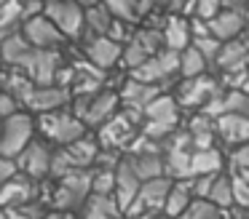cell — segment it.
<instances>
[{"instance_id":"42","label":"cell","mask_w":249,"mask_h":219,"mask_svg":"<svg viewBox=\"0 0 249 219\" xmlns=\"http://www.w3.org/2000/svg\"><path fill=\"white\" fill-rule=\"evenodd\" d=\"M238 88L244 91V94H249V72H244V78H241V85Z\"/></svg>"},{"instance_id":"19","label":"cell","mask_w":249,"mask_h":219,"mask_svg":"<svg viewBox=\"0 0 249 219\" xmlns=\"http://www.w3.org/2000/svg\"><path fill=\"white\" fill-rule=\"evenodd\" d=\"M124 208H121L115 195H99L91 192L89 201L81 208V219H124Z\"/></svg>"},{"instance_id":"18","label":"cell","mask_w":249,"mask_h":219,"mask_svg":"<svg viewBox=\"0 0 249 219\" xmlns=\"http://www.w3.org/2000/svg\"><path fill=\"white\" fill-rule=\"evenodd\" d=\"M217 134L225 144H249V118L238 112H225L217 118Z\"/></svg>"},{"instance_id":"36","label":"cell","mask_w":249,"mask_h":219,"mask_svg":"<svg viewBox=\"0 0 249 219\" xmlns=\"http://www.w3.org/2000/svg\"><path fill=\"white\" fill-rule=\"evenodd\" d=\"M115 168H97L91 179V190L99 192V195H113L115 192Z\"/></svg>"},{"instance_id":"2","label":"cell","mask_w":249,"mask_h":219,"mask_svg":"<svg viewBox=\"0 0 249 219\" xmlns=\"http://www.w3.org/2000/svg\"><path fill=\"white\" fill-rule=\"evenodd\" d=\"M91 179L94 171H72V174L62 176L59 185H56L54 195H51V203H54L56 211H75V208H83V203L91 195Z\"/></svg>"},{"instance_id":"14","label":"cell","mask_w":249,"mask_h":219,"mask_svg":"<svg viewBox=\"0 0 249 219\" xmlns=\"http://www.w3.org/2000/svg\"><path fill=\"white\" fill-rule=\"evenodd\" d=\"M86 56L97 69H107L118 64V59H124V46L110 35H94L86 46Z\"/></svg>"},{"instance_id":"37","label":"cell","mask_w":249,"mask_h":219,"mask_svg":"<svg viewBox=\"0 0 249 219\" xmlns=\"http://www.w3.org/2000/svg\"><path fill=\"white\" fill-rule=\"evenodd\" d=\"M233 198H236L238 206L249 208V182L244 179V174H233Z\"/></svg>"},{"instance_id":"7","label":"cell","mask_w":249,"mask_h":219,"mask_svg":"<svg viewBox=\"0 0 249 219\" xmlns=\"http://www.w3.org/2000/svg\"><path fill=\"white\" fill-rule=\"evenodd\" d=\"M118 101L121 96L113 94V91H99L94 96H78L75 115H81L86 120V126H102L118 112Z\"/></svg>"},{"instance_id":"34","label":"cell","mask_w":249,"mask_h":219,"mask_svg":"<svg viewBox=\"0 0 249 219\" xmlns=\"http://www.w3.org/2000/svg\"><path fill=\"white\" fill-rule=\"evenodd\" d=\"M209 201L220 208H228L236 201V198H233V176H225V174L217 176L214 187H212V192H209Z\"/></svg>"},{"instance_id":"33","label":"cell","mask_w":249,"mask_h":219,"mask_svg":"<svg viewBox=\"0 0 249 219\" xmlns=\"http://www.w3.org/2000/svg\"><path fill=\"white\" fill-rule=\"evenodd\" d=\"M177 219H222V208L214 206L212 201H198L196 198Z\"/></svg>"},{"instance_id":"45","label":"cell","mask_w":249,"mask_h":219,"mask_svg":"<svg viewBox=\"0 0 249 219\" xmlns=\"http://www.w3.org/2000/svg\"><path fill=\"white\" fill-rule=\"evenodd\" d=\"M46 219H51V217H46Z\"/></svg>"},{"instance_id":"15","label":"cell","mask_w":249,"mask_h":219,"mask_svg":"<svg viewBox=\"0 0 249 219\" xmlns=\"http://www.w3.org/2000/svg\"><path fill=\"white\" fill-rule=\"evenodd\" d=\"M115 192L113 195L118 198V203H121V208H129L131 203H134V198H137V192H140V187H142V179L137 176V171H134V166H131V160L129 158H124V160H118V166H115Z\"/></svg>"},{"instance_id":"35","label":"cell","mask_w":249,"mask_h":219,"mask_svg":"<svg viewBox=\"0 0 249 219\" xmlns=\"http://www.w3.org/2000/svg\"><path fill=\"white\" fill-rule=\"evenodd\" d=\"M3 219H46V214L38 201H30V203H19V206H6Z\"/></svg>"},{"instance_id":"22","label":"cell","mask_w":249,"mask_h":219,"mask_svg":"<svg viewBox=\"0 0 249 219\" xmlns=\"http://www.w3.org/2000/svg\"><path fill=\"white\" fill-rule=\"evenodd\" d=\"M193 201H196L193 179H174V185H172V192H169V201H166V208H163V214H166L169 219H177L179 214H182Z\"/></svg>"},{"instance_id":"17","label":"cell","mask_w":249,"mask_h":219,"mask_svg":"<svg viewBox=\"0 0 249 219\" xmlns=\"http://www.w3.org/2000/svg\"><path fill=\"white\" fill-rule=\"evenodd\" d=\"M217 96V83L212 78H188V83H182L179 88V104L182 107H193V104H209L212 99Z\"/></svg>"},{"instance_id":"9","label":"cell","mask_w":249,"mask_h":219,"mask_svg":"<svg viewBox=\"0 0 249 219\" xmlns=\"http://www.w3.org/2000/svg\"><path fill=\"white\" fill-rule=\"evenodd\" d=\"M22 69L38 85H54L62 72V56L56 53V48H35Z\"/></svg>"},{"instance_id":"27","label":"cell","mask_w":249,"mask_h":219,"mask_svg":"<svg viewBox=\"0 0 249 219\" xmlns=\"http://www.w3.org/2000/svg\"><path fill=\"white\" fill-rule=\"evenodd\" d=\"M67 152L72 155L78 168H89V166H94L99 160V142L91 136H81L72 144H67Z\"/></svg>"},{"instance_id":"39","label":"cell","mask_w":249,"mask_h":219,"mask_svg":"<svg viewBox=\"0 0 249 219\" xmlns=\"http://www.w3.org/2000/svg\"><path fill=\"white\" fill-rule=\"evenodd\" d=\"M217 8H220V0H196V14H198L204 21L214 19V16L220 14Z\"/></svg>"},{"instance_id":"40","label":"cell","mask_w":249,"mask_h":219,"mask_svg":"<svg viewBox=\"0 0 249 219\" xmlns=\"http://www.w3.org/2000/svg\"><path fill=\"white\" fill-rule=\"evenodd\" d=\"M19 107H22V101H19L14 94H8V91H6V94L0 96V115H3V118H11V115H17V112H22Z\"/></svg>"},{"instance_id":"30","label":"cell","mask_w":249,"mask_h":219,"mask_svg":"<svg viewBox=\"0 0 249 219\" xmlns=\"http://www.w3.org/2000/svg\"><path fill=\"white\" fill-rule=\"evenodd\" d=\"M206 62L209 59L190 43L185 51H179V75H185V78H198V75H204Z\"/></svg>"},{"instance_id":"28","label":"cell","mask_w":249,"mask_h":219,"mask_svg":"<svg viewBox=\"0 0 249 219\" xmlns=\"http://www.w3.org/2000/svg\"><path fill=\"white\" fill-rule=\"evenodd\" d=\"M249 59V48L244 46V43H225V46L220 48V53H217V64H220L222 69H228V72H236V69H241L244 64H247Z\"/></svg>"},{"instance_id":"41","label":"cell","mask_w":249,"mask_h":219,"mask_svg":"<svg viewBox=\"0 0 249 219\" xmlns=\"http://www.w3.org/2000/svg\"><path fill=\"white\" fill-rule=\"evenodd\" d=\"M233 168L241 171V168H249V144H241V147H236V152H233Z\"/></svg>"},{"instance_id":"32","label":"cell","mask_w":249,"mask_h":219,"mask_svg":"<svg viewBox=\"0 0 249 219\" xmlns=\"http://www.w3.org/2000/svg\"><path fill=\"white\" fill-rule=\"evenodd\" d=\"M27 21V8H24V0H0V24L3 30L11 32V27L17 21Z\"/></svg>"},{"instance_id":"21","label":"cell","mask_w":249,"mask_h":219,"mask_svg":"<svg viewBox=\"0 0 249 219\" xmlns=\"http://www.w3.org/2000/svg\"><path fill=\"white\" fill-rule=\"evenodd\" d=\"M70 99V91L65 85H38L30 99L27 107H33L35 112H54V110H62V104Z\"/></svg>"},{"instance_id":"11","label":"cell","mask_w":249,"mask_h":219,"mask_svg":"<svg viewBox=\"0 0 249 219\" xmlns=\"http://www.w3.org/2000/svg\"><path fill=\"white\" fill-rule=\"evenodd\" d=\"M24 37L33 43V48H56L65 37V32L46 14H35L24 21Z\"/></svg>"},{"instance_id":"10","label":"cell","mask_w":249,"mask_h":219,"mask_svg":"<svg viewBox=\"0 0 249 219\" xmlns=\"http://www.w3.org/2000/svg\"><path fill=\"white\" fill-rule=\"evenodd\" d=\"M174 72H179V51H172V48H166V51H161V53H156V56H150L145 64H140L137 69H131V78L158 85L161 80L172 78Z\"/></svg>"},{"instance_id":"5","label":"cell","mask_w":249,"mask_h":219,"mask_svg":"<svg viewBox=\"0 0 249 219\" xmlns=\"http://www.w3.org/2000/svg\"><path fill=\"white\" fill-rule=\"evenodd\" d=\"M35 123L27 112H17L11 118H3V139H0V152L8 158H19L24 150L33 144Z\"/></svg>"},{"instance_id":"23","label":"cell","mask_w":249,"mask_h":219,"mask_svg":"<svg viewBox=\"0 0 249 219\" xmlns=\"http://www.w3.org/2000/svg\"><path fill=\"white\" fill-rule=\"evenodd\" d=\"M206 27H209V32L214 37H220V40H231V37H236L238 32H241L244 16L236 14V11H220L214 19L206 21Z\"/></svg>"},{"instance_id":"12","label":"cell","mask_w":249,"mask_h":219,"mask_svg":"<svg viewBox=\"0 0 249 219\" xmlns=\"http://www.w3.org/2000/svg\"><path fill=\"white\" fill-rule=\"evenodd\" d=\"M161 40H163V32H140L129 40V46L124 48V64L129 69H137L140 64H145L150 56L161 53Z\"/></svg>"},{"instance_id":"44","label":"cell","mask_w":249,"mask_h":219,"mask_svg":"<svg viewBox=\"0 0 249 219\" xmlns=\"http://www.w3.org/2000/svg\"><path fill=\"white\" fill-rule=\"evenodd\" d=\"M81 5H86V8H91V5H99V0H78Z\"/></svg>"},{"instance_id":"1","label":"cell","mask_w":249,"mask_h":219,"mask_svg":"<svg viewBox=\"0 0 249 219\" xmlns=\"http://www.w3.org/2000/svg\"><path fill=\"white\" fill-rule=\"evenodd\" d=\"M179 118V99H172L166 94H158L150 104L145 107V123H142V134L156 142H163L174 134Z\"/></svg>"},{"instance_id":"4","label":"cell","mask_w":249,"mask_h":219,"mask_svg":"<svg viewBox=\"0 0 249 219\" xmlns=\"http://www.w3.org/2000/svg\"><path fill=\"white\" fill-rule=\"evenodd\" d=\"M172 185H174L172 176H158V179L142 182L134 203L126 208V217L134 219V217H142V214L153 217V214L163 211V208H166V201H169V192H172Z\"/></svg>"},{"instance_id":"13","label":"cell","mask_w":249,"mask_h":219,"mask_svg":"<svg viewBox=\"0 0 249 219\" xmlns=\"http://www.w3.org/2000/svg\"><path fill=\"white\" fill-rule=\"evenodd\" d=\"M19 168L30 179H43L51 174V163H54V152L46 147L43 142H33L22 155H19Z\"/></svg>"},{"instance_id":"25","label":"cell","mask_w":249,"mask_h":219,"mask_svg":"<svg viewBox=\"0 0 249 219\" xmlns=\"http://www.w3.org/2000/svg\"><path fill=\"white\" fill-rule=\"evenodd\" d=\"M35 48H33V43L27 40V37L19 32V35H11L8 32L6 35V40H3V59H6L11 67H19L22 69L24 67V62L30 59V53H33Z\"/></svg>"},{"instance_id":"29","label":"cell","mask_w":249,"mask_h":219,"mask_svg":"<svg viewBox=\"0 0 249 219\" xmlns=\"http://www.w3.org/2000/svg\"><path fill=\"white\" fill-rule=\"evenodd\" d=\"M35 88H38V83H35V80L30 78L27 72H22V69H17V72H8V75H6V91L17 96L22 104H30V99H33Z\"/></svg>"},{"instance_id":"31","label":"cell","mask_w":249,"mask_h":219,"mask_svg":"<svg viewBox=\"0 0 249 219\" xmlns=\"http://www.w3.org/2000/svg\"><path fill=\"white\" fill-rule=\"evenodd\" d=\"M113 11L107 8V5H91V8H86V27L89 30H94V35H110V27H113Z\"/></svg>"},{"instance_id":"6","label":"cell","mask_w":249,"mask_h":219,"mask_svg":"<svg viewBox=\"0 0 249 219\" xmlns=\"http://www.w3.org/2000/svg\"><path fill=\"white\" fill-rule=\"evenodd\" d=\"M140 118H145L142 112H115L113 118H110L107 123H102L99 126V144L107 150H121L124 144H131L134 142V120H140Z\"/></svg>"},{"instance_id":"26","label":"cell","mask_w":249,"mask_h":219,"mask_svg":"<svg viewBox=\"0 0 249 219\" xmlns=\"http://www.w3.org/2000/svg\"><path fill=\"white\" fill-rule=\"evenodd\" d=\"M190 174H193V176L222 174V155H220V150H214V147L193 150V163H190Z\"/></svg>"},{"instance_id":"8","label":"cell","mask_w":249,"mask_h":219,"mask_svg":"<svg viewBox=\"0 0 249 219\" xmlns=\"http://www.w3.org/2000/svg\"><path fill=\"white\" fill-rule=\"evenodd\" d=\"M81 8L83 5L78 0H49L43 5V14L65 32V37H78L86 24V14Z\"/></svg>"},{"instance_id":"16","label":"cell","mask_w":249,"mask_h":219,"mask_svg":"<svg viewBox=\"0 0 249 219\" xmlns=\"http://www.w3.org/2000/svg\"><path fill=\"white\" fill-rule=\"evenodd\" d=\"M158 94H161V91H158V85L131 78V80H126L124 88H121V101H124L131 112H142V115H145V107L150 104Z\"/></svg>"},{"instance_id":"24","label":"cell","mask_w":249,"mask_h":219,"mask_svg":"<svg viewBox=\"0 0 249 219\" xmlns=\"http://www.w3.org/2000/svg\"><path fill=\"white\" fill-rule=\"evenodd\" d=\"M163 46L172 51H185L190 46V27L182 16H169L163 24Z\"/></svg>"},{"instance_id":"3","label":"cell","mask_w":249,"mask_h":219,"mask_svg":"<svg viewBox=\"0 0 249 219\" xmlns=\"http://www.w3.org/2000/svg\"><path fill=\"white\" fill-rule=\"evenodd\" d=\"M40 131L51 139V142L62 144H72L75 139L86 136V120L75 112H65V110H54V112H43L40 115Z\"/></svg>"},{"instance_id":"43","label":"cell","mask_w":249,"mask_h":219,"mask_svg":"<svg viewBox=\"0 0 249 219\" xmlns=\"http://www.w3.org/2000/svg\"><path fill=\"white\" fill-rule=\"evenodd\" d=\"M51 219H72L67 211H56V214H51Z\"/></svg>"},{"instance_id":"20","label":"cell","mask_w":249,"mask_h":219,"mask_svg":"<svg viewBox=\"0 0 249 219\" xmlns=\"http://www.w3.org/2000/svg\"><path fill=\"white\" fill-rule=\"evenodd\" d=\"M33 182L35 179H30V176H24V174H19L17 179H11V182H3V190H0V203H3V208L35 201V198H38V190H35Z\"/></svg>"},{"instance_id":"38","label":"cell","mask_w":249,"mask_h":219,"mask_svg":"<svg viewBox=\"0 0 249 219\" xmlns=\"http://www.w3.org/2000/svg\"><path fill=\"white\" fill-rule=\"evenodd\" d=\"M19 174H22V168H19V160L3 155V158H0V182H11V179H17Z\"/></svg>"}]
</instances>
